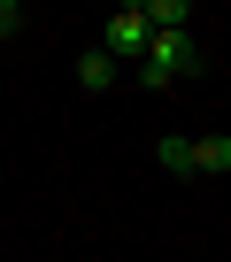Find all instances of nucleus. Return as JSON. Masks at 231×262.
<instances>
[{
	"label": "nucleus",
	"mask_w": 231,
	"mask_h": 262,
	"mask_svg": "<svg viewBox=\"0 0 231 262\" xmlns=\"http://www.w3.org/2000/svg\"><path fill=\"white\" fill-rule=\"evenodd\" d=\"M185 77H200V39H193V31H154L147 54H139V85L170 93V85H185Z\"/></svg>",
	"instance_id": "nucleus-1"
},
{
	"label": "nucleus",
	"mask_w": 231,
	"mask_h": 262,
	"mask_svg": "<svg viewBox=\"0 0 231 262\" xmlns=\"http://www.w3.org/2000/svg\"><path fill=\"white\" fill-rule=\"evenodd\" d=\"M147 39H154V31H147L139 0H131V8H115V16H108V31H100V54H108V62H124V54H147Z\"/></svg>",
	"instance_id": "nucleus-2"
},
{
	"label": "nucleus",
	"mask_w": 231,
	"mask_h": 262,
	"mask_svg": "<svg viewBox=\"0 0 231 262\" xmlns=\"http://www.w3.org/2000/svg\"><path fill=\"white\" fill-rule=\"evenodd\" d=\"M139 16H147V31H193L185 0H139Z\"/></svg>",
	"instance_id": "nucleus-3"
},
{
	"label": "nucleus",
	"mask_w": 231,
	"mask_h": 262,
	"mask_svg": "<svg viewBox=\"0 0 231 262\" xmlns=\"http://www.w3.org/2000/svg\"><path fill=\"white\" fill-rule=\"evenodd\" d=\"M193 170H200V178H223V170H231V139H223V131L193 139Z\"/></svg>",
	"instance_id": "nucleus-4"
},
{
	"label": "nucleus",
	"mask_w": 231,
	"mask_h": 262,
	"mask_svg": "<svg viewBox=\"0 0 231 262\" xmlns=\"http://www.w3.org/2000/svg\"><path fill=\"white\" fill-rule=\"evenodd\" d=\"M77 85H93V93H108V85H115V62H108L100 47H85V54H77Z\"/></svg>",
	"instance_id": "nucleus-5"
},
{
	"label": "nucleus",
	"mask_w": 231,
	"mask_h": 262,
	"mask_svg": "<svg viewBox=\"0 0 231 262\" xmlns=\"http://www.w3.org/2000/svg\"><path fill=\"white\" fill-rule=\"evenodd\" d=\"M154 162L170 178H193V139H154Z\"/></svg>",
	"instance_id": "nucleus-6"
},
{
	"label": "nucleus",
	"mask_w": 231,
	"mask_h": 262,
	"mask_svg": "<svg viewBox=\"0 0 231 262\" xmlns=\"http://www.w3.org/2000/svg\"><path fill=\"white\" fill-rule=\"evenodd\" d=\"M8 31H24V0H0V39Z\"/></svg>",
	"instance_id": "nucleus-7"
}]
</instances>
